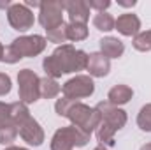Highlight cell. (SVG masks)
Instances as JSON below:
<instances>
[{"label": "cell", "instance_id": "obj_1", "mask_svg": "<svg viewBox=\"0 0 151 150\" xmlns=\"http://www.w3.org/2000/svg\"><path fill=\"white\" fill-rule=\"evenodd\" d=\"M88 64V53L83 50H76L72 44L58 46L49 57L42 60V69L47 78H60L77 71H84Z\"/></svg>", "mask_w": 151, "mask_h": 150}, {"label": "cell", "instance_id": "obj_2", "mask_svg": "<svg viewBox=\"0 0 151 150\" xmlns=\"http://www.w3.org/2000/svg\"><path fill=\"white\" fill-rule=\"evenodd\" d=\"M90 141V134L77 129L74 125H65L55 131L51 138V150H74L76 147H86Z\"/></svg>", "mask_w": 151, "mask_h": 150}, {"label": "cell", "instance_id": "obj_3", "mask_svg": "<svg viewBox=\"0 0 151 150\" xmlns=\"http://www.w3.org/2000/svg\"><path fill=\"white\" fill-rule=\"evenodd\" d=\"M67 118L70 120V125L84 131L90 136L100 124V113L97 111V108H91V106H88V104H84L81 101L72 106V110L69 111Z\"/></svg>", "mask_w": 151, "mask_h": 150}, {"label": "cell", "instance_id": "obj_4", "mask_svg": "<svg viewBox=\"0 0 151 150\" xmlns=\"http://www.w3.org/2000/svg\"><path fill=\"white\" fill-rule=\"evenodd\" d=\"M18 94L25 104H34L40 99V78L32 69H21L18 73Z\"/></svg>", "mask_w": 151, "mask_h": 150}, {"label": "cell", "instance_id": "obj_5", "mask_svg": "<svg viewBox=\"0 0 151 150\" xmlns=\"http://www.w3.org/2000/svg\"><path fill=\"white\" fill-rule=\"evenodd\" d=\"M93 92H95V83H93V78L88 74H76L74 78L67 79L62 85L63 97H69L74 101L90 97V95H93Z\"/></svg>", "mask_w": 151, "mask_h": 150}, {"label": "cell", "instance_id": "obj_6", "mask_svg": "<svg viewBox=\"0 0 151 150\" xmlns=\"http://www.w3.org/2000/svg\"><path fill=\"white\" fill-rule=\"evenodd\" d=\"M46 44L47 41L46 37L34 34V36H19L11 42V48L18 53L19 58H32V57H37L40 55L44 50H46Z\"/></svg>", "mask_w": 151, "mask_h": 150}, {"label": "cell", "instance_id": "obj_7", "mask_svg": "<svg viewBox=\"0 0 151 150\" xmlns=\"http://www.w3.org/2000/svg\"><path fill=\"white\" fill-rule=\"evenodd\" d=\"M95 108H97V111L100 113V124H104L111 131L118 133V131H121L127 125V120H128L127 111L118 108V106H114V104H111L109 101H100Z\"/></svg>", "mask_w": 151, "mask_h": 150}, {"label": "cell", "instance_id": "obj_8", "mask_svg": "<svg viewBox=\"0 0 151 150\" xmlns=\"http://www.w3.org/2000/svg\"><path fill=\"white\" fill-rule=\"evenodd\" d=\"M7 21L9 25L18 30V32H27L34 27L35 23V14L32 12V9H28L25 4L14 2L7 7Z\"/></svg>", "mask_w": 151, "mask_h": 150}, {"label": "cell", "instance_id": "obj_9", "mask_svg": "<svg viewBox=\"0 0 151 150\" xmlns=\"http://www.w3.org/2000/svg\"><path fill=\"white\" fill-rule=\"evenodd\" d=\"M63 2L58 0H49V2H42L40 9H39V23L44 27V30H51L60 27L63 21Z\"/></svg>", "mask_w": 151, "mask_h": 150}, {"label": "cell", "instance_id": "obj_10", "mask_svg": "<svg viewBox=\"0 0 151 150\" xmlns=\"http://www.w3.org/2000/svg\"><path fill=\"white\" fill-rule=\"evenodd\" d=\"M18 133H19V138L27 145H30V147H40L44 143V138H46L44 129L40 127V124H39L34 117H28L18 127Z\"/></svg>", "mask_w": 151, "mask_h": 150}, {"label": "cell", "instance_id": "obj_11", "mask_svg": "<svg viewBox=\"0 0 151 150\" xmlns=\"http://www.w3.org/2000/svg\"><path fill=\"white\" fill-rule=\"evenodd\" d=\"M114 30H118L125 37H135L137 34H141V20L137 14L125 12V14L118 16L116 23H114Z\"/></svg>", "mask_w": 151, "mask_h": 150}, {"label": "cell", "instance_id": "obj_12", "mask_svg": "<svg viewBox=\"0 0 151 150\" xmlns=\"http://www.w3.org/2000/svg\"><path fill=\"white\" fill-rule=\"evenodd\" d=\"M65 12L69 14L70 23H83L86 25L90 20V7L86 0H63Z\"/></svg>", "mask_w": 151, "mask_h": 150}, {"label": "cell", "instance_id": "obj_13", "mask_svg": "<svg viewBox=\"0 0 151 150\" xmlns=\"http://www.w3.org/2000/svg\"><path fill=\"white\" fill-rule=\"evenodd\" d=\"M86 71H88V76H91V78H104L111 71V60L107 57H104L100 51L90 53L88 55Z\"/></svg>", "mask_w": 151, "mask_h": 150}, {"label": "cell", "instance_id": "obj_14", "mask_svg": "<svg viewBox=\"0 0 151 150\" xmlns=\"http://www.w3.org/2000/svg\"><path fill=\"white\" fill-rule=\"evenodd\" d=\"M99 42H100V53L104 57H107L109 60L111 58H119L125 53V44L118 37L107 36V37H102Z\"/></svg>", "mask_w": 151, "mask_h": 150}, {"label": "cell", "instance_id": "obj_15", "mask_svg": "<svg viewBox=\"0 0 151 150\" xmlns=\"http://www.w3.org/2000/svg\"><path fill=\"white\" fill-rule=\"evenodd\" d=\"M132 97H134V90L128 85H123V83L114 85L113 88L109 90V94H107V101L111 104H114V106H118V108L127 104V103H130Z\"/></svg>", "mask_w": 151, "mask_h": 150}, {"label": "cell", "instance_id": "obj_16", "mask_svg": "<svg viewBox=\"0 0 151 150\" xmlns=\"http://www.w3.org/2000/svg\"><path fill=\"white\" fill-rule=\"evenodd\" d=\"M30 115V110H28V104L21 103V101H16V103H11V122L19 127Z\"/></svg>", "mask_w": 151, "mask_h": 150}, {"label": "cell", "instance_id": "obj_17", "mask_svg": "<svg viewBox=\"0 0 151 150\" xmlns=\"http://www.w3.org/2000/svg\"><path fill=\"white\" fill-rule=\"evenodd\" d=\"M60 92H62V87H60V83L56 79L47 78V76L40 78V97H44V99H55Z\"/></svg>", "mask_w": 151, "mask_h": 150}, {"label": "cell", "instance_id": "obj_18", "mask_svg": "<svg viewBox=\"0 0 151 150\" xmlns=\"http://www.w3.org/2000/svg\"><path fill=\"white\" fill-rule=\"evenodd\" d=\"M114 23L116 20L113 18V14L109 12H97L93 16V27L100 32H111L114 30Z\"/></svg>", "mask_w": 151, "mask_h": 150}, {"label": "cell", "instance_id": "obj_19", "mask_svg": "<svg viewBox=\"0 0 151 150\" xmlns=\"http://www.w3.org/2000/svg\"><path fill=\"white\" fill-rule=\"evenodd\" d=\"M18 136H19L18 127H16L12 122H11V124H5V125H0V145L12 147V143L16 141Z\"/></svg>", "mask_w": 151, "mask_h": 150}, {"label": "cell", "instance_id": "obj_20", "mask_svg": "<svg viewBox=\"0 0 151 150\" xmlns=\"http://www.w3.org/2000/svg\"><path fill=\"white\" fill-rule=\"evenodd\" d=\"M90 30H88V25H83V23H67V37L72 42L77 41H84L88 37Z\"/></svg>", "mask_w": 151, "mask_h": 150}, {"label": "cell", "instance_id": "obj_21", "mask_svg": "<svg viewBox=\"0 0 151 150\" xmlns=\"http://www.w3.org/2000/svg\"><path fill=\"white\" fill-rule=\"evenodd\" d=\"M46 41H49V42H55V44H58V46H62V44H67V23H62L60 27H56V28H51V30H46Z\"/></svg>", "mask_w": 151, "mask_h": 150}, {"label": "cell", "instance_id": "obj_22", "mask_svg": "<svg viewBox=\"0 0 151 150\" xmlns=\"http://www.w3.org/2000/svg\"><path fill=\"white\" fill-rule=\"evenodd\" d=\"M137 125L141 131L151 133V103L144 104L137 113Z\"/></svg>", "mask_w": 151, "mask_h": 150}, {"label": "cell", "instance_id": "obj_23", "mask_svg": "<svg viewBox=\"0 0 151 150\" xmlns=\"http://www.w3.org/2000/svg\"><path fill=\"white\" fill-rule=\"evenodd\" d=\"M132 44L137 51H151V28L146 32L137 34L132 41Z\"/></svg>", "mask_w": 151, "mask_h": 150}, {"label": "cell", "instance_id": "obj_24", "mask_svg": "<svg viewBox=\"0 0 151 150\" xmlns=\"http://www.w3.org/2000/svg\"><path fill=\"white\" fill-rule=\"evenodd\" d=\"M76 103H79V101L69 99V97H60V99H56V103H55V111H56V115L67 118L69 111L72 110V106H74Z\"/></svg>", "mask_w": 151, "mask_h": 150}, {"label": "cell", "instance_id": "obj_25", "mask_svg": "<svg viewBox=\"0 0 151 150\" xmlns=\"http://www.w3.org/2000/svg\"><path fill=\"white\" fill-rule=\"evenodd\" d=\"M86 4L90 9H95L97 12H107V9L111 7V0H88Z\"/></svg>", "mask_w": 151, "mask_h": 150}, {"label": "cell", "instance_id": "obj_26", "mask_svg": "<svg viewBox=\"0 0 151 150\" xmlns=\"http://www.w3.org/2000/svg\"><path fill=\"white\" fill-rule=\"evenodd\" d=\"M19 60H21V58H19L18 53L11 48V44L4 48V57H2V62H4V64H18Z\"/></svg>", "mask_w": 151, "mask_h": 150}, {"label": "cell", "instance_id": "obj_27", "mask_svg": "<svg viewBox=\"0 0 151 150\" xmlns=\"http://www.w3.org/2000/svg\"><path fill=\"white\" fill-rule=\"evenodd\" d=\"M12 88V81H11V76L5 74V73H0V97L2 95H7Z\"/></svg>", "mask_w": 151, "mask_h": 150}, {"label": "cell", "instance_id": "obj_28", "mask_svg": "<svg viewBox=\"0 0 151 150\" xmlns=\"http://www.w3.org/2000/svg\"><path fill=\"white\" fill-rule=\"evenodd\" d=\"M11 124V104L0 103V125Z\"/></svg>", "mask_w": 151, "mask_h": 150}, {"label": "cell", "instance_id": "obj_29", "mask_svg": "<svg viewBox=\"0 0 151 150\" xmlns=\"http://www.w3.org/2000/svg\"><path fill=\"white\" fill-rule=\"evenodd\" d=\"M40 4H42V2H37V0H27V2H25V5H27L28 9H30V7H39V9H40Z\"/></svg>", "mask_w": 151, "mask_h": 150}, {"label": "cell", "instance_id": "obj_30", "mask_svg": "<svg viewBox=\"0 0 151 150\" xmlns=\"http://www.w3.org/2000/svg\"><path fill=\"white\" fill-rule=\"evenodd\" d=\"M137 2L135 0H132V2H123V0H118V5H121V7H134Z\"/></svg>", "mask_w": 151, "mask_h": 150}, {"label": "cell", "instance_id": "obj_31", "mask_svg": "<svg viewBox=\"0 0 151 150\" xmlns=\"http://www.w3.org/2000/svg\"><path fill=\"white\" fill-rule=\"evenodd\" d=\"M9 5H11V2H7V0L5 2H0V9H7Z\"/></svg>", "mask_w": 151, "mask_h": 150}, {"label": "cell", "instance_id": "obj_32", "mask_svg": "<svg viewBox=\"0 0 151 150\" xmlns=\"http://www.w3.org/2000/svg\"><path fill=\"white\" fill-rule=\"evenodd\" d=\"M5 150H28V149H23V147H5Z\"/></svg>", "mask_w": 151, "mask_h": 150}, {"label": "cell", "instance_id": "obj_33", "mask_svg": "<svg viewBox=\"0 0 151 150\" xmlns=\"http://www.w3.org/2000/svg\"><path fill=\"white\" fill-rule=\"evenodd\" d=\"M4 48H5V46L0 42V62H2V57H4Z\"/></svg>", "mask_w": 151, "mask_h": 150}, {"label": "cell", "instance_id": "obj_34", "mask_svg": "<svg viewBox=\"0 0 151 150\" xmlns=\"http://www.w3.org/2000/svg\"><path fill=\"white\" fill-rule=\"evenodd\" d=\"M141 150H151V143H146V145H142Z\"/></svg>", "mask_w": 151, "mask_h": 150}, {"label": "cell", "instance_id": "obj_35", "mask_svg": "<svg viewBox=\"0 0 151 150\" xmlns=\"http://www.w3.org/2000/svg\"><path fill=\"white\" fill-rule=\"evenodd\" d=\"M93 150H109V149H106V147H102V145H99V147H95Z\"/></svg>", "mask_w": 151, "mask_h": 150}]
</instances>
